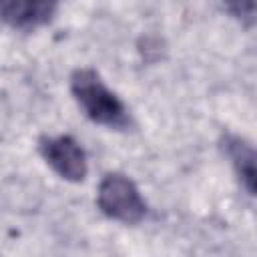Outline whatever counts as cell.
<instances>
[{
    "instance_id": "1",
    "label": "cell",
    "mask_w": 257,
    "mask_h": 257,
    "mask_svg": "<svg viewBox=\"0 0 257 257\" xmlns=\"http://www.w3.org/2000/svg\"><path fill=\"white\" fill-rule=\"evenodd\" d=\"M70 92L86 118H90L92 122L116 131H126L133 124L128 108L102 82L96 70L76 68L70 74Z\"/></svg>"
},
{
    "instance_id": "2",
    "label": "cell",
    "mask_w": 257,
    "mask_h": 257,
    "mask_svg": "<svg viewBox=\"0 0 257 257\" xmlns=\"http://www.w3.org/2000/svg\"><path fill=\"white\" fill-rule=\"evenodd\" d=\"M96 205L104 217L126 225L141 223L147 215V203L141 197L139 187L122 173H106L102 177Z\"/></svg>"
},
{
    "instance_id": "3",
    "label": "cell",
    "mask_w": 257,
    "mask_h": 257,
    "mask_svg": "<svg viewBox=\"0 0 257 257\" xmlns=\"http://www.w3.org/2000/svg\"><path fill=\"white\" fill-rule=\"evenodd\" d=\"M38 153L46 165L64 181L80 183L86 179L88 163L80 143L70 135L42 137L38 141Z\"/></svg>"
},
{
    "instance_id": "4",
    "label": "cell",
    "mask_w": 257,
    "mask_h": 257,
    "mask_svg": "<svg viewBox=\"0 0 257 257\" xmlns=\"http://www.w3.org/2000/svg\"><path fill=\"white\" fill-rule=\"evenodd\" d=\"M58 0H0V18L12 28L30 30L46 24Z\"/></svg>"
},
{
    "instance_id": "5",
    "label": "cell",
    "mask_w": 257,
    "mask_h": 257,
    "mask_svg": "<svg viewBox=\"0 0 257 257\" xmlns=\"http://www.w3.org/2000/svg\"><path fill=\"white\" fill-rule=\"evenodd\" d=\"M223 151L227 159L231 161L243 189L249 195H255V151L253 147L237 135H225Z\"/></svg>"
},
{
    "instance_id": "6",
    "label": "cell",
    "mask_w": 257,
    "mask_h": 257,
    "mask_svg": "<svg viewBox=\"0 0 257 257\" xmlns=\"http://www.w3.org/2000/svg\"><path fill=\"white\" fill-rule=\"evenodd\" d=\"M225 8L229 10L231 16L241 20L245 26L253 24L255 18V0H223Z\"/></svg>"
}]
</instances>
